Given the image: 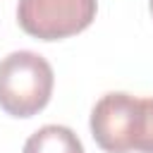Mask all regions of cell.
Listing matches in <instances>:
<instances>
[{"label":"cell","instance_id":"cell-1","mask_svg":"<svg viewBox=\"0 0 153 153\" xmlns=\"http://www.w3.org/2000/svg\"><path fill=\"white\" fill-rule=\"evenodd\" d=\"M91 134L105 153H153V96H100L91 110Z\"/></svg>","mask_w":153,"mask_h":153},{"label":"cell","instance_id":"cell-4","mask_svg":"<svg viewBox=\"0 0 153 153\" xmlns=\"http://www.w3.org/2000/svg\"><path fill=\"white\" fill-rule=\"evenodd\" d=\"M22 153H84V146L69 127L45 124L26 139Z\"/></svg>","mask_w":153,"mask_h":153},{"label":"cell","instance_id":"cell-2","mask_svg":"<svg viewBox=\"0 0 153 153\" xmlns=\"http://www.w3.org/2000/svg\"><path fill=\"white\" fill-rule=\"evenodd\" d=\"M55 86L50 62L33 50H14L0 62V108L12 117L38 115Z\"/></svg>","mask_w":153,"mask_h":153},{"label":"cell","instance_id":"cell-3","mask_svg":"<svg viewBox=\"0 0 153 153\" xmlns=\"http://www.w3.org/2000/svg\"><path fill=\"white\" fill-rule=\"evenodd\" d=\"M98 0H19L17 22L38 41H62L91 26Z\"/></svg>","mask_w":153,"mask_h":153},{"label":"cell","instance_id":"cell-5","mask_svg":"<svg viewBox=\"0 0 153 153\" xmlns=\"http://www.w3.org/2000/svg\"><path fill=\"white\" fill-rule=\"evenodd\" d=\"M148 7H151V14H153V0H151V2H148Z\"/></svg>","mask_w":153,"mask_h":153}]
</instances>
